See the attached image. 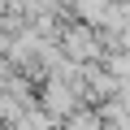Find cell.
Returning a JSON list of instances; mask_svg holds the SVG:
<instances>
[{
    "mask_svg": "<svg viewBox=\"0 0 130 130\" xmlns=\"http://www.w3.org/2000/svg\"><path fill=\"white\" fill-rule=\"evenodd\" d=\"M65 52H70L74 61H87V56H95L100 48H95V35H91V30H83V26H74L70 35H65Z\"/></svg>",
    "mask_w": 130,
    "mask_h": 130,
    "instance_id": "cell-1",
    "label": "cell"
},
{
    "mask_svg": "<svg viewBox=\"0 0 130 130\" xmlns=\"http://www.w3.org/2000/svg\"><path fill=\"white\" fill-rule=\"evenodd\" d=\"M43 104L52 108V113H61V117H70V104H74V95H70V87L65 83H48V91H43Z\"/></svg>",
    "mask_w": 130,
    "mask_h": 130,
    "instance_id": "cell-2",
    "label": "cell"
},
{
    "mask_svg": "<svg viewBox=\"0 0 130 130\" xmlns=\"http://www.w3.org/2000/svg\"><path fill=\"white\" fill-rule=\"evenodd\" d=\"M65 130H100V121H95V113H70Z\"/></svg>",
    "mask_w": 130,
    "mask_h": 130,
    "instance_id": "cell-3",
    "label": "cell"
}]
</instances>
